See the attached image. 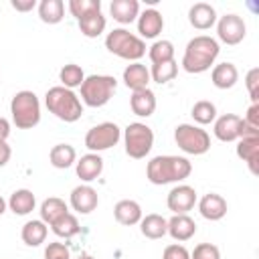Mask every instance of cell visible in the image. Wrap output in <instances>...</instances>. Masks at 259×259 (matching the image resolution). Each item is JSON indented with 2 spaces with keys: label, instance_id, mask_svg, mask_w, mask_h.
Masks as SVG:
<instances>
[{
  "label": "cell",
  "instance_id": "6da1fadb",
  "mask_svg": "<svg viewBox=\"0 0 259 259\" xmlns=\"http://www.w3.org/2000/svg\"><path fill=\"white\" fill-rule=\"evenodd\" d=\"M219 53H221V47H219L217 38H212L208 34H198L188 40L180 65L186 73L198 75V73L208 71L214 65Z\"/></svg>",
  "mask_w": 259,
  "mask_h": 259
},
{
  "label": "cell",
  "instance_id": "7a4b0ae2",
  "mask_svg": "<svg viewBox=\"0 0 259 259\" xmlns=\"http://www.w3.org/2000/svg\"><path fill=\"white\" fill-rule=\"evenodd\" d=\"M190 172L192 164L184 156H156L146 166V178L156 186L186 180Z\"/></svg>",
  "mask_w": 259,
  "mask_h": 259
},
{
  "label": "cell",
  "instance_id": "3957f363",
  "mask_svg": "<svg viewBox=\"0 0 259 259\" xmlns=\"http://www.w3.org/2000/svg\"><path fill=\"white\" fill-rule=\"evenodd\" d=\"M45 105L47 109L59 117L61 121H67V123H73L81 117L83 113V105H81V99L67 87L63 85H57V87H51L45 95Z\"/></svg>",
  "mask_w": 259,
  "mask_h": 259
},
{
  "label": "cell",
  "instance_id": "277c9868",
  "mask_svg": "<svg viewBox=\"0 0 259 259\" xmlns=\"http://www.w3.org/2000/svg\"><path fill=\"white\" fill-rule=\"evenodd\" d=\"M12 121L18 130H32L40 121V101L34 91H18L10 101Z\"/></svg>",
  "mask_w": 259,
  "mask_h": 259
},
{
  "label": "cell",
  "instance_id": "5b68a950",
  "mask_svg": "<svg viewBox=\"0 0 259 259\" xmlns=\"http://www.w3.org/2000/svg\"><path fill=\"white\" fill-rule=\"evenodd\" d=\"M105 49L111 55H117L119 59H125L132 63H138L146 55V42L125 28H113L111 32H107Z\"/></svg>",
  "mask_w": 259,
  "mask_h": 259
},
{
  "label": "cell",
  "instance_id": "8992f818",
  "mask_svg": "<svg viewBox=\"0 0 259 259\" xmlns=\"http://www.w3.org/2000/svg\"><path fill=\"white\" fill-rule=\"evenodd\" d=\"M117 81L111 75H89L81 83V101L89 107H103L115 93Z\"/></svg>",
  "mask_w": 259,
  "mask_h": 259
},
{
  "label": "cell",
  "instance_id": "52a82bcc",
  "mask_svg": "<svg viewBox=\"0 0 259 259\" xmlns=\"http://www.w3.org/2000/svg\"><path fill=\"white\" fill-rule=\"evenodd\" d=\"M174 140H176V146L190 156H202L210 148V136L206 134V130H202L200 125H192V123L176 125Z\"/></svg>",
  "mask_w": 259,
  "mask_h": 259
},
{
  "label": "cell",
  "instance_id": "ba28073f",
  "mask_svg": "<svg viewBox=\"0 0 259 259\" xmlns=\"http://www.w3.org/2000/svg\"><path fill=\"white\" fill-rule=\"evenodd\" d=\"M123 144H125V154L134 160H142L150 154L154 146V132L150 125L142 121H134L123 130Z\"/></svg>",
  "mask_w": 259,
  "mask_h": 259
},
{
  "label": "cell",
  "instance_id": "9c48e42d",
  "mask_svg": "<svg viewBox=\"0 0 259 259\" xmlns=\"http://www.w3.org/2000/svg\"><path fill=\"white\" fill-rule=\"evenodd\" d=\"M121 138V130L117 123L113 121H103V123H97L93 125L87 134H85V146L89 152H103V150H109L113 148Z\"/></svg>",
  "mask_w": 259,
  "mask_h": 259
},
{
  "label": "cell",
  "instance_id": "30bf717a",
  "mask_svg": "<svg viewBox=\"0 0 259 259\" xmlns=\"http://www.w3.org/2000/svg\"><path fill=\"white\" fill-rule=\"evenodd\" d=\"M217 34H219V40L225 45H231V47L239 45L247 34L245 20L239 14H225L217 18Z\"/></svg>",
  "mask_w": 259,
  "mask_h": 259
},
{
  "label": "cell",
  "instance_id": "8fae6325",
  "mask_svg": "<svg viewBox=\"0 0 259 259\" xmlns=\"http://www.w3.org/2000/svg\"><path fill=\"white\" fill-rule=\"evenodd\" d=\"M249 130H251V125H247L243 117H239L235 113H225V115L214 119V130L212 132L221 142H235L241 136H245Z\"/></svg>",
  "mask_w": 259,
  "mask_h": 259
},
{
  "label": "cell",
  "instance_id": "7c38bea8",
  "mask_svg": "<svg viewBox=\"0 0 259 259\" xmlns=\"http://www.w3.org/2000/svg\"><path fill=\"white\" fill-rule=\"evenodd\" d=\"M166 204L174 214H186L196 204V190L188 184H178L168 192Z\"/></svg>",
  "mask_w": 259,
  "mask_h": 259
},
{
  "label": "cell",
  "instance_id": "4fadbf2b",
  "mask_svg": "<svg viewBox=\"0 0 259 259\" xmlns=\"http://www.w3.org/2000/svg\"><path fill=\"white\" fill-rule=\"evenodd\" d=\"M237 156L247 162L249 170L257 174V160H259V130L251 127L245 136L239 138L237 142Z\"/></svg>",
  "mask_w": 259,
  "mask_h": 259
},
{
  "label": "cell",
  "instance_id": "5bb4252c",
  "mask_svg": "<svg viewBox=\"0 0 259 259\" xmlns=\"http://www.w3.org/2000/svg\"><path fill=\"white\" fill-rule=\"evenodd\" d=\"M73 210L81 212V214H89L97 208L99 204V196H97V190L89 184H79L71 190V198H69Z\"/></svg>",
  "mask_w": 259,
  "mask_h": 259
},
{
  "label": "cell",
  "instance_id": "9a60e30c",
  "mask_svg": "<svg viewBox=\"0 0 259 259\" xmlns=\"http://www.w3.org/2000/svg\"><path fill=\"white\" fill-rule=\"evenodd\" d=\"M164 28V18L156 8H146L138 16V32L140 38H156Z\"/></svg>",
  "mask_w": 259,
  "mask_h": 259
},
{
  "label": "cell",
  "instance_id": "2e32d148",
  "mask_svg": "<svg viewBox=\"0 0 259 259\" xmlns=\"http://www.w3.org/2000/svg\"><path fill=\"white\" fill-rule=\"evenodd\" d=\"M75 172L83 182L97 180L101 176V172H103V158L99 154H95V152H89V154L81 156L75 162Z\"/></svg>",
  "mask_w": 259,
  "mask_h": 259
},
{
  "label": "cell",
  "instance_id": "e0dca14e",
  "mask_svg": "<svg viewBox=\"0 0 259 259\" xmlns=\"http://www.w3.org/2000/svg\"><path fill=\"white\" fill-rule=\"evenodd\" d=\"M188 22L196 30H208L217 24V10L206 2H196L188 10Z\"/></svg>",
  "mask_w": 259,
  "mask_h": 259
},
{
  "label": "cell",
  "instance_id": "ac0fdd59",
  "mask_svg": "<svg viewBox=\"0 0 259 259\" xmlns=\"http://www.w3.org/2000/svg\"><path fill=\"white\" fill-rule=\"evenodd\" d=\"M227 200L217 192H208L198 200V212L206 221H221L227 214Z\"/></svg>",
  "mask_w": 259,
  "mask_h": 259
},
{
  "label": "cell",
  "instance_id": "d6986e66",
  "mask_svg": "<svg viewBox=\"0 0 259 259\" xmlns=\"http://www.w3.org/2000/svg\"><path fill=\"white\" fill-rule=\"evenodd\" d=\"M113 217L123 227L138 225L142 221V206H140V202H136L132 198H123L113 206Z\"/></svg>",
  "mask_w": 259,
  "mask_h": 259
},
{
  "label": "cell",
  "instance_id": "ffe728a7",
  "mask_svg": "<svg viewBox=\"0 0 259 259\" xmlns=\"http://www.w3.org/2000/svg\"><path fill=\"white\" fill-rule=\"evenodd\" d=\"M196 233V223L188 217V214H174L170 221H168V233L174 241L182 243V241H188L192 239Z\"/></svg>",
  "mask_w": 259,
  "mask_h": 259
},
{
  "label": "cell",
  "instance_id": "44dd1931",
  "mask_svg": "<svg viewBox=\"0 0 259 259\" xmlns=\"http://www.w3.org/2000/svg\"><path fill=\"white\" fill-rule=\"evenodd\" d=\"M130 107L138 117H150L156 111V95H154V91L150 87L148 89H140V91H132Z\"/></svg>",
  "mask_w": 259,
  "mask_h": 259
},
{
  "label": "cell",
  "instance_id": "7402d4cb",
  "mask_svg": "<svg viewBox=\"0 0 259 259\" xmlns=\"http://www.w3.org/2000/svg\"><path fill=\"white\" fill-rule=\"evenodd\" d=\"M150 69H146V65H142L140 61L138 63H132L123 69V83L127 89L132 91H140V89H148V83H150Z\"/></svg>",
  "mask_w": 259,
  "mask_h": 259
},
{
  "label": "cell",
  "instance_id": "603a6c76",
  "mask_svg": "<svg viewBox=\"0 0 259 259\" xmlns=\"http://www.w3.org/2000/svg\"><path fill=\"white\" fill-rule=\"evenodd\" d=\"M210 81L217 89H231L235 87V83L239 81V71L233 63L225 61V63H219L212 67V73H210Z\"/></svg>",
  "mask_w": 259,
  "mask_h": 259
},
{
  "label": "cell",
  "instance_id": "cb8c5ba5",
  "mask_svg": "<svg viewBox=\"0 0 259 259\" xmlns=\"http://www.w3.org/2000/svg\"><path fill=\"white\" fill-rule=\"evenodd\" d=\"M109 14L119 24H130L140 16V4L138 0H111Z\"/></svg>",
  "mask_w": 259,
  "mask_h": 259
},
{
  "label": "cell",
  "instance_id": "d4e9b609",
  "mask_svg": "<svg viewBox=\"0 0 259 259\" xmlns=\"http://www.w3.org/2000/svg\"><path fill=\"white\" fill-rule=\"evenodd\" d=\"M34 206H36V198H34L32 190H28V188H18L8 198V208L18 217H24V214L32 212Z\"/></svg>",
  "mask_w": 259,
  "mask_h": 259
},
{
  "label": "cell",
  "instance_id": "484cf974",
  "mask_svg": "<svg viewBox=\"0 0 259 259\" xmlns=\"http://www.w3.org/2000/svg\"><path fill=\"white\" fill-rule=\"evenodd\" d=\"M38 212H40V221H42L47 227H51L57 219H61L63 214L69 212V206H67V202H65L63 198H59V196H49V198L42 200Z\"/></svg>",
  "mask_w": 259,
  "mask_h": 259
},
{
  "label": "cell",
  "instance_id": "4316f807",
  "mask_svg": "<svg viewBox=\"0 0 259 259\" xmlns=\"http://www.w3.org/2000/svg\"><path fill=\"white\" fill-rule=\"evenodd\" d=\"M140 231L146 239H162L168 233V221L162 214H146L140 221Z\"/></svg>",
  "mask_w": 259,
  "mask_h": 259
},
{
  "label": "cell",
  "instance_id": "83f0119b",
  "mask_svg": "<svg viewBox=\"0 0 259 259\" xmlns=\"http://www.w3.org/2000/svg\"><path fill=\"white\" fill-rule=\"evenodd\" d=\"M49 160H51V164L55 168L65 170V168H69V166H73L77 162V152H75V148L71 144H57V146L51 148Z\"/></svg>",
  "mask_w": 259,
  "mask_h": 259
},
{
  "label": "cell",
  "instance_id": "f1b7e54d",
  "mask_svg": "<svg viewBox=\"0 0 259 259\" xmlns=\"http://www.w3.org/2000/svg\"><path fill=\"white\" fill-rule=\"evenodd\" d=\"M47 233H49V227H47L40 219H36V221L24 223V227H22V231H20V237H22V241H24L28 247H38V245L45 243Z\"/></svg>",
  "mask_w": 259,
  "mask_h": 259
},
{
  "label": "cell",
  "instance_id": "f546056e",
  "mask_svg": "<svg viewBox=\"0 0 259 259\" xmlns=\"http://www.w3.org/2000/svg\"><path fill=\"white\" fill-rule=\"evenodd\" d=\"M79 22V30L87 36V38H95V36H99L103 30H105V16H103V12L101 10H95V12H89V14H85L83 18H79L77 20Z\"/></svg>",
  "mask_w": 259,
  "mask_h": 259
},
{
  "label": "cell",
  "instance_id": "4dcf8cb0",
  "mask_svg": "<svg viewBox=\"0 0 259 259\" xmlns=\"http://www.w3.org/2000/svg\"><path fill=\"white\" fill-rule=\"evenodd\" d=\"M38 16L45 24H59L65 16V2L63 0H40Z\"/></svg>",
  "mask_w": 259,
  "mask_h": 259
},
{
  "label": "cell",
  "instance_id": "1f68e13d",
  "mask_svg": "<svg viewBox=\"0 0 259 259\" xmlns=\"http://www.w3.org/2000/svg\"><path fill=\"white\" fill-rule=\"evenodd\" d=\"M148 57L152 61V65H160V63H168L174 61V45L172 40H156L150 49H148Z\"/></svg>",
  "mask_w": 259,
  "mask_h": 259
},
{
  "label": "cell",
  "instance_id": "d6a6232c",
  "mask_svg": "<svg viewBox=\"0 0 259 259\" xmlns=\"http://www.w3.org/2000/svg\"><path fill=\"white\" fill-rule=\"evenodd\" d=\"M51 229H53V233H55L57 237H61V239H71V237H75V235L79 233V221H77L75 214L67 212V214H63L61 219H57V221L51 225Z\"/></svg>",
  "mask_w": 259,
  "mask_h": 259
},
{
  "label": "cell",
  "instance_id": "836d02e7",
  "mask_svg": "<svg viewBox=\"0 0 259 259\" xmlns=\"http://www.w3.org/2000/svg\"><path fill=\"white\" fill-rule=\"evenodd\" d=\"M192 119L198 123V125H206V123H212L217 119V107L212 101H206V99H200L192 105V111H190Z\"/></svg>",
  "mask_w": 259,
  "mask_h": 259
},
{
  "label": "cell",
  "instance_id": "e575fe53",
  "mask_svg": "<svg viewBox=\"0 0 259 259\" xmlns=\"http://www.w3.org/2000/svg\"><path fill=\"white\" fill-rule=\"evenodd\" d=\"M59 79H61L63 87H67V89L73 91V87H81V83L85 81V73H83V69L79 65L69 63V65H65L59 71Z\"/></svg>",
  "mask_w": 259,
  "mask_h": 259
},
{
  "label": "cell",
  "instance_id": "d590c367",
  "mask_svg": "<svg viewBox=\"0 0 259 259\" xmlns=\"http://www.w3.org/2000/svg\"><path fill=\"white\" fill-rule=\"evenodd\" d=\"M176 75H178V63H176V61L152 65V69H150V79L156 81L158 85H164V83L172 81Z\"/></svg>",
  "mask_w": 259,
  "mask_h": 259
},
{
  "label": "cell",
  "instance_id": "8d00e7d4",
  "mask_svg": "<svg viewBox=\"0 0 259 259\" xmlns=\"http://www.w3.org/2000/svg\"><path fill=\"white\" fill-rule=\"evenodd\" d=\"M69 12L79 20L89 12L101 10V0H69Z\"/></svg>",
  "mask_w": 259,
  "mask_h": 259
},
{
  "label": "cell",
  "instance_id": "74e56055",
  "mask_svg": "<svg viewBox=\"0 0 259 259\" xmlns=\"http://www.w3.org/2000/svg\"><path fill=\"white\" fill-rule=\"evenodd\" d=\"M190 259H221V251L212 243H198L190 253Z\"/></svg>",
  "mask_w": 259,
  "mask_h": 259
},
{
  "label": "cell",
  "instance_id": "f35d334b",
  "mask_svg": "<svg viewBox=\"0 0 259 259\" xmlns=\"http://www.w3.org/2000/svg\"><path fill=\"white\" fill-rule=\"evenodd\" d=\"M45 259H71V251H69V247L65 243L53 241L45 249Z\"/></svg>",
  "mask_w": 259,
  "mask_h": 259
},
{
  "label": "cell",
  "instance_id": "ab89813d",
  "mask_svg": "<svg viewBox=\"0 0 259 259\" xmlns=\"http://www.w3.org/2000/svg\"><path fill=\"white\" fill-rule=\"evenodd\" d=\"M245 83H247V91H249V95H251V101L257 103V99H259V93H257V87H259V69H257V67H253V69L247 73Z\"/></svg>",
  "mask_w": 259,
  "mask_h": 259
},
{
  "label": "cell",
  "instance_id": "60d3db41",
  "mask_svg": "<svg viewBox=\"0 0 259 259\" xmlns=\"http://www.w3.org/2000/svg\"><path fill=\"white\" fill-rule=\"evenodd\" d=\"M162 259H190V251H188L184 245L172 243V245H168V247L164 249Z\"/></svg>",
  "mask_w": 259,
  "mask_h": 259
},
{
  "label": "cell",
  "instance_id": "b9f144b4",
  "mask_svg": "<svg viewBox=\"0 0 259 259\" xmlns=\"http://www.w3.org/2000/svg\"><path fill=\"white\" fill-rule=\"evenodd\" d=\"M245 123L251 125V127H257L259 130V103H251V107L247 109L245 113Z\"/></svg>",
  "mask_w": 259,
  "mask_h": 259
},
{
  "label": "cell",
  "instance_id": "7bdbcfd3",
  "mask_svg": "<svg viewBox=\"0 0 259 259\" xmlns=\"http://www.w3.org/2000/svg\"><path fill=\"white\" fill-rule=\"evenodd\" d=\"M10 6L16 12H30L36 6V0H10Z\"/></svg>",
  "mask_w": 259,
  "mask_h": 259
},
{
  "label": "cell",
  "instance_id": "ee69618b",
  "mask_svg": "<svg viewBox=\"0 0 259 259\" xmlns=\"http://www.w3.org/2000/svg\"><path fill=\"white\" fill-rule=\"evenodd\" d=\"M10 156H12V150H10V146H8L6 142H0V168L8 164Z\"/></svg>",
  "mask_w": 259,
  "mask_h": 259
},
{
  "label": "cell",
  "instance_id": "f6af8a7d",
  "mask_svg": "<svg viewBox=\"0 0 259 259\" xmlns=\"http://www.w3.org/2000/svg\"><path fill=\"white\" fill-rule=\"evenodd\" d=\"M10 136V121L6 117H0V142H6Z\"/></svg>",
  "mask_w": 259,
  "mask_h": 259
},
{
  "label": "cell",
  "instance_id": "bcb514c9",
  "mask_svg": "<svg viewBox=\"0 0 259 259\" xmlns=\"http://www.w3.org/2000/svg\"><path fill=\"white\" fill-rule=\"evenodd\" d=\"M6 206H8V202H6V200H4L2 196H0V217L4 214V210H6Z\"/></svg>",
  "mask_w": 259,
  "mask_h": 259
},
{
  "label": "cell",
  "instance_id": "7dc6e473",
  "mask_svg": "<svg viewBox=\"0 0 259 259\" xmlns=\"http://www.w3.org/2000/svg\"><path fill=\"white\" fill-rule=\"evenodd\" d=\"M77 259H95V257H91V255H79Z\"/></svg>",
  "mask_w": 259,
  "mask_h": 259
}]
</instances>
